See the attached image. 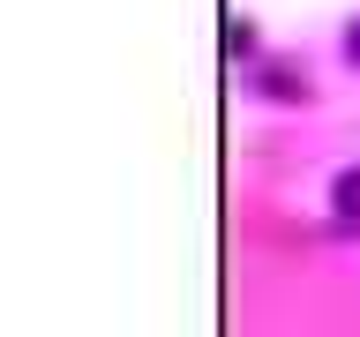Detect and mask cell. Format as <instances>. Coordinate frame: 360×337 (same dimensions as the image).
Returning a JSON list of instances; mask_svg holds the SVG:
<instances>
[{"label": "cell", "mask_w": 360, "mask_h": 337, "mask_svg": "<svg viewBox=\"0 0 360 337\" xmlns=\"http://www.w3.org/2000/svg\"><path fill=\"white\" fill-rule=\"evenodd\" d=\"M330 202H338V218H345V225H360V165H353V173H338Z\"/></svg>", "instance_id": "6da1fadb"}, {"label": "cell", "mask_w": 360, "mask_h": 337, "mask_svg": "<svg viewBox=\"0 0 360 337\" xmlns=\"http://www.w3.org/2000/svg\"><path fill=\"white\" fill-rule=\"evenodd\" d=\"M345 53H353V60H360V22H353V38H345Z\"/></svg>", "instance_id": "7a4b0ae2"}]
</instances>
